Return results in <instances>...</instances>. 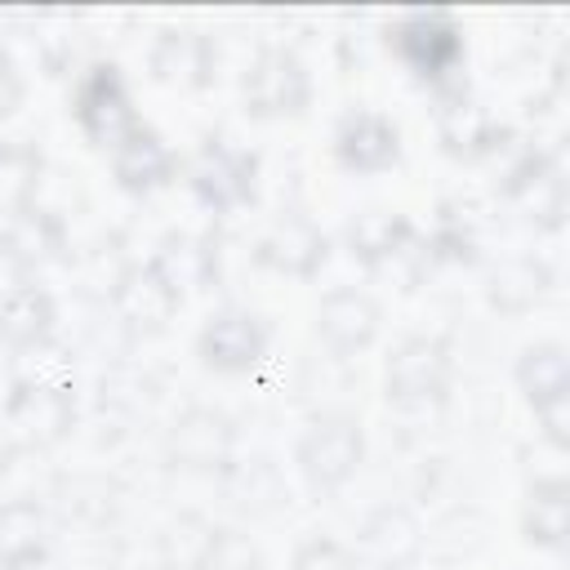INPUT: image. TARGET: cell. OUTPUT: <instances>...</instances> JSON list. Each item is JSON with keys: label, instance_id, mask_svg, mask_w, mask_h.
I'll return each mask as SVG.
<instances>
[{"label": "cell", "instance_id": "e0dca14e", "mask_svg": "<svg viewBox=\"0 0 570 570\" xmlns=\"http://www.w3.org/2000/svg\"><path fill=\"white\" fill-rule=\"evenodd\" d=\"M294 570H352V561H347V552H343L338 543L321 539V543H307V548L298 552Z\"/></svg>", "mask_w": 570, "mask_h": 570}, {"label": "cell", "instance_id": "4fadbf2b", "mask_svg": "<svg viewBox=\"0 0 570 570\" xmlns=\"http://www.w3.org/2000/svg\"><path fill=\"white\" fill-rule=\"evenodd\" d=\"M321 254H325V240H321L316 227L303 223V218H285V223H276L272 236L263 240V258L276 263L281 272H298V276L312 272V267L321 263Z\"/></svg>", "mask_w": 570, "mask_h": 570}, {"label": "cell", "instance_id": "6da1fadb", "mask_svg": "<svg viewBox=\"0 0 570 570\" xmlns=\"http://www.w3.org/2000/svg\"><path fill=\"white\" fill-rule=\"evenodd\" d=\"M76 120L85 125V134L98 142V147H120L134 129H138V116L129 107V94L116 76V67H94L76 94Z\"/></svg>", "mask_w": 570, "mask_h": 570}, {"label": "cell", "instance_id": "7c38bea8", "mask_svg": "<svg viewBox=\"0 0 570 570\" xmlns=\"http://www.w3.org/2000/svg\"><path fill=\"white\" fill-rule=\"evenodd\" d=\"M53 325V307L36 285H18L9 294H0V338L13 347H31L49 334Z\"/></svg>", "mask_w": 570, "mask_h": 570}, {"label": "cell", "instance_id": "8992f818", "mask_svg": "<svg viewBox=\"0 0 570 570\" xmlns=\"http://www.w3.org/2000/svg\"><path fill=\"white\" fill-rule=\"evenodd\" d=\"M267 347V334L254 316L245 312H227V316H214L205 330H200V356L214 365V370H249Z\"/></svg>", "mask_w": 570, "mask_h": 570}, {"label": "cell", "instance_id": "2e32d148", "mask_svg": "<svg viewBox=\"0 0 570 570\" xmlns=\"http://www.w3.org/2000/svg\"><path fill=\"white\" fill-rule=\"evenodd\" d=\"M396 236H405V223L401 218H387V214H370L352 227V245L361 254H387L396 245Z\"/></svg>", "mask_w": 570, "mask_h": 570}, {"label": "cell", "instance_id": "5b68a950", "mask_svg": "<svg viewBox=\"0 0 570 570\" xmlns=\"http://www.w3.org/2000/svg\"><path fill=\"white\" fill-rule=\"evenodd\" d=\"M450 383V356L441 343L410 338L392 361H387V392L401 401H428L441 396Z\"/></svg>", "mask_w": 570, "mask_h": 570}, {"label": "cell", "instance_id": "8fae6325", "mask_svg": "<svg viewBox=\"0 0 570 570\" xmlns=\"http://www.w3.org/2000/svg\"><path fill=\"white\" fill-rule=\"evenodd\" d=\"M169 169H174V160H169L165 142H160L147 125H138V129L116 147V174H120V183L134 187V191L160 187V183L169 178Z\"/></svg>", "mask_w": 570, "mask_h": 570}, {"label": "cell", "instance_id": "ba28073f", "mask_svg": "<svg viewBox=\"0 0 570 570\" xmlns=\"http://www.w3.org/2000/svg\"><path fill=\"white\" fill-rule=\"evenodd\" d=\"M245 98L254 111L276 116V111H298L307 102V76L289 53H263L254 71L245 76Z\"/></svg>", "mask_w": 570, "mask_h": 570}, {"label": "cell", "instance_id": "3957f363", "mask_svg": "<svg viewBox=\"0 0 570 570\" xmlns=\"http://www.w3.org/2000/svg\"><path fill=\"white\" fill-rule=\"evenodd\" d=\"M392 45H396V53L419 76H445L459 62V53H463L459 27L450 18H441V13H414V18H405L392 31Z\"/></svg>", "mask_w": 570, "mask_h": 570}, {"label": "cell", "instance_id": "52a82bcc", "mask_svg": "<svg viewBox=\"0 0 570 570\" xmlns=\"http://www.w3.org/2000/svg\"><path fill=\"white\" fill-rule=\"evenodd\" d=\"M517 379H521L530 405L552 423V436H561V432H557V419H561L566 392H570V361H566V352H561L557 343L530 347V352L521 356V365H517Z\"/></svg>", "mask_w": 570, "mask_h": 570}, {"label": "cell", "instance_id": "9a60e30c", "mask_svg": "<svg viewBox=\"0 0 570 570\" xmlns=\"http://www.w3.org/2000/svg\"><path fill=\"white\" fill-rule=\"evenodd\" d=\"M530 499H534V503H530V539L543 543V548H561V543H566V525H570L566 485H561V481L534 485Z\"/></svg>", "mask_w": 570, "mask_h": 570}, {"label": "cell", "instance_id": "30bf717a", "mask_svg": "<svg viewBox=\"0 0 570 570\" xmlns=\"http://www.w3.org/2000/svg\"><path fill=\"white\" fill-rule=\"evenodd\" d=\"M321 338L334 347V352H352V347H365L374 338V325H379V307L356 294V289H338L321 303Z\"/></svg>", "mask_w": 570, "mask_h": 570}, {"label": "cell", "instance_id": "7a4b0ae2", "mask_svg": "<svg viewBox=\"0 0 570 570\" xmlns=\"http://www.w3.org/2000/svg\"><path fill=\"white\" fill-rule=\"evenodd\" d=\"M298 463L316 490L343 485L361 463V432L352 419H321L298 445Z\"/></svg>", "mask_w": 570, "mask_h": 570}, {"label": "cell", "instance_id": "277c9868", "mask_svg": "<svg viewBox=\"0 0 570 570\" xmlns=\"http://www.w3.org/2000/svg\"><path fill=\"white\" fill-rule=\"evenodd\" d=\"M191 187L209 209H232V205L249 200V191H254V156L209 142L191 169Z\"/></svg>", "mask_w": 570, "mask_h": 570}, {"label": "cell", "instance_id": "9c48e42d", "mask_svg": "<svg viewBox=\"0 0 570 570\" xmlns=\"http://www.w3.org/2000/svg\"><path fill=\"white\" fill-rule=\"evenodd\" d=\"M338 160L356 174H374V169L392 165L396 160V129L374 111L347 116L338 129Z\"/></svg>", "mask_w": 570, "mask_h": 570}, {"label": "cell", "instance_id": "5bb4252c", "mask_svg": "<svg viewBox=\"0 0 570 570\" xmlns=\"http://www.w3.org/2000/svg\"><path fill=\"white\" fill-rule=\"evenodd\" d=\"M45 548V517L31 503H9L0 508V566L18 570L36 561Z\"/></svg>", "mask_w": 570, "mask_h": 570}]
</instances>
